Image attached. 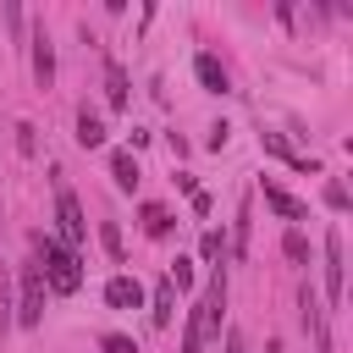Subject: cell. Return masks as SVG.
I'll return each instance as SVG.
<instances>
[{
	"mask_svg": "<svg viewBox=\"0 0 353 353\" xmlns=\"http://www.w3.org/2000/svg\"><path fill=\"white\" fill-rule=\"evenodd\" d=\"M33 248H39L44 292H77V287H83V259H77V248H66V243H55V237H44V232H33Z\"/></svg>",
	"mask_w": 353,
	"mask_h": 353,
	"instance_id": "1",
	"label": "cell"
},
{
	"mask_svg": "<svg viewBox=\"0 0 353 353\" xmlns=\"http://www.w3.org/2000/svg\"><path fill=\"white\" fill-rule=\"evenodd\" d=\"M55 243H66V248H77L83 237H88V221H83V204H77V193L66 188V182H55Z\"/></svg>",
	"mask_w": 353,
	"mask_h": 353,
	"instance_id": "2",
	"label": "cell"
},
{
	"mask_svg": "<svg viewBox=\"0 0 353 353\" xmlns=\"http://www.w3.org/2000/svg\"><path fill=\"white\" fill-rule=\"evenodd\" d=\"M11 320L17 325H39L44 320V276H39V265H22V303H17Z\"/></svg>",
	"mask_w": 353,
	"mask_h": 353,
	"instance_id": "3",
	"label": "cell"
},
{
	"mask_svg": "<svg viewBox=\"0 0 353 353\" xmlns=\"http://www.w3.org/2000/svg\"><path fill=\"white\" fill-rule=\"evenodd\" d=\"M28 44H33V77H39V88H50V83H55V44H50V28L39 22Z\"/></svg>",
	"mask_w": 353,
	"mask_h": 353,
	"instance_id": "4",
	"label": "cell"
},
{
	"mask_svg": "<svg viewBox=\"0 0 353 353\" xmlns=\"http://www.w3.org/2000/svg\"><path fill=\"white\" fill-rule=\"evenodd\" d=\"M259 149H270V154H281L292 171H309V176H320V160L314 154H298L292 143H287V132H259Z\"/></svg>",
	"mask_w": 353,
	"mask_h": 353,
	"instance_id": "5",
	"label": "cell"
},
{
	"mask_svg": "<svg viewBox=\"0 0 353 353\" xmlns=\"http://www.w3.org/2000/svg\"><path fill=\"white\" fill-rule=\"evenodd\" d=\"M325 303H342V232H325Z\"/></svg>",
	"mask_w": 353,
	"mask_h": 353,
	"instance_id": "6",
	"label": "cell"
},
{
	"mask_svg": "<svg viewBox=\"0 0 353 353\" xmlns=\"http://www.w3.org/2000/svg\"><path fill=\"white\" fill-rule=\"evenodd\" d=\"M105 303H110V309H138V303H143L138 276H110V281H105Z\"/></svg>",
	"mask_w": 353,
	"mask_h": 353,
	"instance_id": "7",
	"label": "cell"
},
{
	"mask_svg": "<svg viewBox=\"0 0 353 353\" xmlns=\"http://www.w3.org/2000/svg\"><path fill=\"white\" fill-rule=\"evenodd\" d=\"M138 176H143V171H138L132 149H116V154H110V182H116L121 193H132V188H138Z\"/></svg>",
	"mask_w": 353,
	"mask_h": 353,
	"instance_id": "8",
	"label": "cell"
},
{
	"mask_svg": "<svg viewBox=\"0 0 353 353\" xmlns=\"http://www.w3.org/2000/svg\"><path fill=\"white\" fill-rule=\"evenodd\" d=\"M193 72H199V83H204L210 94H226V88H232V83H226V66H221V61H215L210 50H204V55L193 61Z\"/></svg>",
	"mask_w": 353,
	"mask_h": 353,
	"instance_id": "9",
	"label": "cell"
},
{
	"mask_svg": "<svg viewBox=\"0 0 353 353\" xmlns=\"http://www.w3.org/2000/svg\"><path fill=\"white\" fill-rule=\"evenodd\" d=\"M77 143H83V149H99V143H105V121H99L88 105L77 110Z\"/></svg>",
	"mask_w": 353,
	"mask_h": 353,
	"instance_id": "10",
	"label": "cell"
},
{
	"mask_svg": "<svg viewBox=\"0 0 353 353\" xmlns=\"http://www.w3.org/2000/svg\"><path fill=\"white\" fill-rule=\"evenodd\" d=\"M265 204H270V210H276L281 221H303V204H298L292 193H281L276 182H265Z\"/></svg>",
	"mask_w": 353,
	"mask_h": 353,
	"instance_id": "11",
	"label": "cell"
},
{
	"mask_svg": "<svg viewBox=\"0 0 353 353\" xmlns=\"http://www.w3.org/2000/svg\"><path fill=\"white\" fill-rule=\"evenodd\" d=\"M138 226H143L149 237H165L176 221H171V210H165V204H143V210H138Z\"/></svg>",
	"mask_w": 353,
	"mask_h": 353,
	"instance_id": "12",
	"label": "cell"
},
{
	"mask_svg": "<svg viewBox=\"0 0 353 353\" xmlns=\"http://www.w3.org/2000/svg\"><path fill=\"white\" fill-rule=\"evenodd\" d=\"M105 99H110V110H127V72L116 61L105 66Z\"/></svg>",
	"mask_w": 353,
	"mask_h": 353,
	"instance_id": "13",
	"label": "cell"
},
{
	"mask_svg": "<svg viewBox=\"0 0 353 353\" xmlns=\"http://www.w3.org/2000/svg\"><path fill=\"white\" fill-rule=\"evenodd\" d=\"M171 309H176V287L160 281V287H154V303H149V320H154V325H171Z\"/></svg>",
	"mask_w": 353,
	"mask_h": 353,
	"instance_id": "14",
	"label": "cell"
},
{
	"mask_svg": "<svg viewBox=\"0 0 353 353\" xmlns=\"http://www.w3.org/2000/svg\"><path fill=\"white\" fill-rule=\"evenodd\" d=\"M182 353H204V309H199V303L188 309V325H182Z\"/></svg>",
	"mask_w": 353,
	"mask_h": 353,
	"instance_id": "15",
	"label": "cell"
},
{
	"mask_svg": "<svg viewBox=\"0 0 353 353\" xmlns=\"http://www.w3.org/2000/svg\"><path fill=\"white\" fill-rule=\"evenodd\" d=\"M248 232H254V221H248V210L232 221V259H248Z\"/></svg>",
	"mask_w": 353,
	"mask_h": 353,
	"instance_id": "16",
	"label": "cell"
},
{
	"mask_svg": "<svg viewBox=\"0 0 353 353\" xmlns=\"http://www.w3.org/2000/svg\"><path fill=\"white\" fill-rule=\"evenodd\" d=\"M99 243H105V254L121 265V226H116V221H99Z\"/></svg>",
	"mask_w": 353,
	"mask_h": 353,
	"instance_id": "17",
	"label": "cell"
},
{
	"mask_svg": "<svg viewBox=\"0 0 353 353\" xmlns=\"http://www.w3.org/2000/svg\"><path fill=\"white\" fill-rule=\"evenodd\" d=\"M281 248H287V259H298V265H309V237H303L298 226H292V232L281 237Z\"/></svg>",
	"mask_w": 353,
	"mask_h": 353,
	"instance_id": "18",
	"label": "cell"
},
{
	"mask_svg": "<svg viewBox=\"0 0 353 353\" xmlns=\"http://www.w3.org/2000/svg\"><path fill=\"white\" fill-rule=\"evenodd\" d=\"M199 254H204V259L215 265V259L226 254V237H221V232H204V243H199Z\"/></svg>",
	"mask_w": 353,
	"mask_h": 353,
	"instance_id": "19",
	"label": "cell"
},
{
	"mask_svg": "<svg viewBox=\"0 0 353 353\" xmlns=\"http://www.w3.org/2000/svg\"><path fill=\"white\" fill-rule=\"evenodd\" d=\"M99 347H105V353H138V347H132V336H121V331L99 336Z\"/></svg>",
	"mask_w": 353,
	"mask_h": 353,
	"instance_id": "20",
	"label": "cell"
},
{
	"mask_svg": "<svg viewBox=\"0 0 353 353\" xmlns=\"http://www.w3.org/2000/svg\"><path fill=\"white\" fill-rule=\"evenodd\" d=\"M325 204H331V210H347V188H342V182H325Z\"/></svg>",
	"mask_w": 353,
	"mask_h": 353,
	"instance_id": "21",
	"label": "cell"
},
{
	"mask_svg": "<svg viewBox=\"0 0 353 353\" xmlns=\"http://www.w3.org/2000/svg\"><path fill=\"white\" fill-rule=\"evenodd\" d=\"M11 325V287H6V276H0V331Z\"/></svg>",
	"mask_w": 353,
	"mask_h": 353,
	"instance_id": "22",
	"label": "cell"
},
{
	"mask_svg": "<svg viewBox=\"0 0 353 353\" xmlns=\"http://www.w3.org/2000/svg\"><path fill=\"white\" fill-rule=\"evenodd\" d=\"M17 149H22V154H33V149H39V143H33V127H28V121L17 127Z\"/></svg>",
	"mask_w": 353,
	"mask_h": 353,
	"instance_id": "23",
	"label": "cell"
},
{
	"mask_svg": "<svg viewBox=\"0 0 353 353\" xmlns=\"http://www.w3.org/2000/svg\"><path fill=\"white\" fill-rule=\"evenodd\" d=\"M226 353H248L243 347V331H226Z\"/></svg>",
	"mask_w": 353,
	"mask_h": 353,
	"instance_id": "24",
	"label": "cell"
},
{
	"mask_svg": "<svg viewBox=\"0 0 353 353\" xmlns=\"http://www.w3.org/2000/svg\"><path fill=\"white\" fill-rule=\"evenodd\" d=\"M265 353H281V342H276V336H270V342H265Z\"/></svg>",
	"mask_w": 353,
	"mask_h": 353,
	"instance_id": "25",
	"label": "cell"
}]
</instances>
